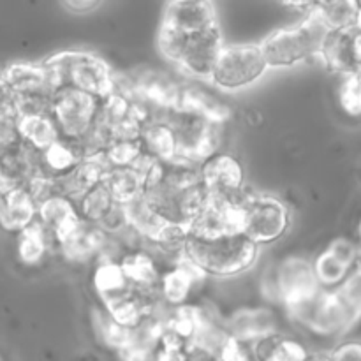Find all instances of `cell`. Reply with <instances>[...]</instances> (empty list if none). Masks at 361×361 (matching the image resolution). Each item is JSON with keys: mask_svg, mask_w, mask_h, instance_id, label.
<instances>
[{"mask_svg": "<svg viewBox=\"0 0 361 361\" xmlns=\"http://www.w3.org/2000/svg\"><path fill=\"white\" fill-rule=\"evenodd\" d=\"M176 109H183V111L204 116V118L221 123V126H224L231 118V109L224 102L219 101L215 95L208 94L203 88L192 87V85H182L180 102Z\"/></svg>", "mask_w": 361, "mask_h": 361, "instance_id": "26", "label": "cell"}, {"mask_svg": "<svg viewBox=\"0 0 361 361\" xmlns=\"http://www.w3.org/2000/svg\"><path fill=\"white\" fill-rule=\"evenodd\" d=\"M106 235L108 233L102 231L97 224L83 221L66 242L60 243L59 250L69 261H87L102 250L106 245Z\"/></svg>", "mask_w": 361, "mask_h": 361, "instance_id": "27", "label": "cell"}, {"mask_svg": "<svg viewBox=\"0 0 361 361\" xmlns=\"http://www.w3.org/2000/svg\"><path fill=\"white\" fill-rule=\"evenodd\" d=\"M102 183L111 194L113 201L118 204H127L143 196L145 173L136 166H109Z\"/></svg>", "mask_w": 361, "mask_h": 361, "instance_id": "23", "label": "cell"}, {"mask_svg": "<svg viewBox=\"0 0 361 361\" xmlns=\"http://www.w3.org/2000/svg\"><path fill=\"white\" fill-rule=\"evenodd\" d=\"M358 23H360V25H361V16H360V21H358Z\"/></svg>", "mask_w": 361, "mask_h": 361, "instance_id": "48", "label": "cell"}, {"mask_svg": "<svg viewBox=\"0 0 361 361\" xmlns=\"http://www.w3.org/2000/svg\"><path fill=\"white\" fill-rule=\"evenodd\" d=\"M331 361H361V342L348 341L328 353Z\"/></svg>", "mask_w": 361, "mask_h": 361, "instance_id": "40", "label": "cell"}, {"mask_svg": "<svg viewBox=\"0 0 361 361\" xmlns=\"http://www.w3.org/2000/svg\"><path fill=\"white\" fill-rule=\"evenodd\" d=\"M118 263L133 288L141 289V291L157 289L161 271H159L152 254L145 252V250H130V252L123 254Z\"/></svg>", "mask_w": 361, "mask_h": 361, "instance_id": "28", "label": "cell"}, {"mask_svg": "<svg viewBox=\"0 0 361 361\" xmlns=\"http://www.w3.org/2000/svg\"><path fill=\"white\" fill-rule=\"evenodd\" d=\"M268 69L270 66L264 59L261 44L256 42L224 44L219 51L208 81H212L221 90L235 92L256 83Z\"/></svg>", "mask_w": 361, "mask_h": 361, "instance_id": "8", "label": "cell"}, {"mask_svg": "<svg viewBox=\"0 0 361 361\" xmlns=\"http://www.w3.org/2000/svg\"><path fill=\"white\" fill-rule=\"evenodd\" d=\"M94 289L95 293H97L99 300H101L102 303H106L109 302V300L127 293L129 289H133V286L127 281L126 274H123L118 261L106 259L101 261V263L97 264V268H95Z\"/></svg>", "mask_w": 361, "mask_h": 361, "instance_id": "30", "label": "cell"}, {"mask_svg": "<svg viewBox=\"0 0 361 361\" xmlns=\"http://www.w3.org/2000/svg\"><path fill=\"white\" fill-rule=\"evenodd\" d=\"M111 166H129L143 154L140 137L137 140H111L102 148Z\"/></svg>", "mask_w": 361, "mask_h": 361, "instance_id": "35", "label": "cell"}, {"mask_svg": "<svg viewBox=\"0 0 361 361\" xmlns=\"http://www.w3.org/2000/svg\"><path fill=\"white\" fill-rule=\"evenodd\" d=\"M141 148L155 161H173L176 157V136L166 118H150L140 134Z\"/></svg>", "mask_w": 361, "mask_h": 361, "instance_id": "24", "label": "cell"}, {"mask_svg": "<svg viewBox=\"0 0 361 361\" xmlns=\"http://www.w3.org/2000/svg\"><path fill=\"white\" fill-rule=\"evenodd\" d=\"M312 268L317 282H319V286L323 289H337L351 275V271L355 270V268H349L348 264L337 259L328 249H324L312 261Z\"/></svg>", "mask_w": 361, "mask_h": 361, "instance_id": "33", "label": "cell"}, {"mask_svg": "<svg viewBox=\"0 0 361 361\" xmlns=\"http://www.w3.org/2000/svg\"><path fill=\"white\" fill-rule=\"evenodd\" d=\"M317 56L331 73L348 74L361 69V25L328 32Z\"/></svg>", "mask_w": 361, "mask_h": 361, "instance_id": "15", "label": "cell"}, {"mask_svg": "<svg viewBox=\"0 0 361 361\" xmlns=\"http://www.w3.org/2000/svg\"><path fill=\"white\" fill-rule=\"evenodd\" d=\"M321 2H324V0H314V6H316V4H321Z\"/></svg>", "mask_w": 361, "mask_h": 361, "instance_id": "46", "label": "cell"}, {"mask_svg": "<svg viewBox=\"0 0 361 361\" xmlns=\"http://www.w3.org/2000/svg\"><path fill=\"white\" fill-rule=\"evenodd\" d=\"M123 212H126L127 228L136 231L140 236L150 240L154 245L162 247V249L182 250L189 229L183 224H176L166 219L143 196L123 204Z\"/></svg>", "mask_w": 361, "mask_h": 361, "instance_id": "11", "label": "cell"}, {"mask_svg": "<svg viewBox=\"0 0 361 361\" xmlns=\"http://www.w3.org/2000/svg\"><path fill=\"white\" fill-rule=\"evenodd\" d=\"M277 353L286 361H305L310 355L309 349L302 342L296 341V338L284 337V335H281V338H279Z\"/></svg>", "mask_w": 361, "mask_h": 361, "instance_id": "38", "label": "cell"}, {"mask_svg": "<svg viewBox=\"0 0 361 361\" xmlns=\"http://www.w3.org/2000/svg\"><path fill=\"white\" fill-rule=\"evenodd\" d=\"M116 204L118 203L113 201L111 194L108 192V189H106L102 182L94 185L92 189H88L87 192L76 201V207L81 219L97 226L108 217L109 212H111Z\"/></svg>", "mask_w": 361, "mask_h": 361, "instance_id": "32", "label": "cell"}, {"mask_svg": "<svg viewBox=\"0 0 361 361\" xmlns=\"http://www.w3.org/2000/svg\"><path fill=\"white\" fill-rule=\"evenodd\" d=\"M37 221L48 231L56 247L66 242L83 222L76 203L59 192H49L37 200Z\"/></svg>", "mask_w": 361, "mask_h": 361, "instance_id": "16", "label": "cell"}, {"mask_svg": "<svg viewBox=\"0 0 361 361\" xmlns=\"http://www.w3.org/2000/svg\"><path fill=\"white\" fill-rule=\"evenodd\" d=\"M143 197L166 219L189 229L208 201L200 164L178 157L166 162L154 161L145 173Z\"/></svg>", "mask_w": 361, "mask_h": 361, "instance_id": "1", "label": "cell"}, {"mask_svg": "<svg viewBox=\"0 0 361 361\" xmlns=\"http://www.w3.org/2000/svg\"><path fill=\"white\" fill-rule=\"evenodd\" d=\"M18 136L32 150L42 152L60 137L55 122L48 111L16 115Z\"/></svg>", "mask_w": 361, "mask_h": 361, "instance_id": "25", "label": "cell"}, {"mask_svg": "<svg viewBox=\"0 0 361 361\" xmlns=\"http://www.w3.org/2000/svg\"><path fill=\"white\" fill-rule=\"evenodd\" d=\"M41 175L37 152L18 141L0 150V190L9 187L28 185Z\"/></svg>", "mask_w": 361, "mask_h": 361, "instance_id": "19", "label": "cell"}, {"mask_svg": "<svg viewBox=\"0 0 361 361\" xmlns=\"http://www.w3.org/2000/svg\"><path fill=\"white\" fill-rule=\"evenodd\" d=\"M200 176L208 196L235 200L243 196L245 171L235 155L217 150L200 162Z\"/></svg>", "mask_w": 361, "mask_h": 361, "instance_id": "13", "label": "cell"}, {"mask_svg": "<svg viewBox=\"0 0 361 361\" xmlns=\"http://www.w3.org/2000/svg\"><path fill=\"white\" fill-rule=\"evenodd\" d=\"M182 252L207 277H236L250 270L259 256V247L242 231L217 236L187 235Z\"/></svg>", "mask_w": 361, "mask_h": 361, "instance_id": "2", "label": "cell"}, {"mask_svg": "<svg viewBox=\"0 0 361 361\" xmlns=\"http://www.w3.org/2000/svg\"><path fill=\"white\" fill-rule=\"evenodd\" d=\"M226 330L231 337L252 344L267 335L279 334V319L270 309H243L224 321Z\"/></svg>", "mask_w": 361, "mask_h": 361, "instance_id": "21", "label": "cell"}, {"mask_svg": "<svg viewBox=\"0 0 361 361\" xmlns=\"http://www.w3.org/2000/svg\"><path fill=\"white\" fill-rule=\"evenodd\" d=\"M164 118L175 130L178 159L200 164L221 147V123L183 109H175Z\"/></svg>", "mask_w": 361, "mask_h": 361, "instance_id": "10", "label": "cell"}, {"mask_svg": "<svg viewBox=\"0 0 361 361\" xmlns=\"http://www.w3.org/2000/svg\"><path fill=\"white\" fill-rule=\"evenodd\" d=\"M51 238L48 231L42 228L41 222L35 219L27 228L20 229L16 233V252L18 257L27 267H37L44 261L49 247H51Z\"/></svg>", "mask_w": 361, "mask_h": 361, "instance_id": "29", "label": "cell"}, {"mask_svg": "<svg viewBox=\"0 0 361 361\" xmlns=\"http://www.w3.org/2000/svg\"><path fill=\"white\" fill-rule=\"evenodd\" d=\"M20 136H18L16 129V115H0V150L2 148L11 147V145L18 143Z\"/></svg>", "mask_w": 361, "mask_h": 361, "instance_id": "39", "label": "cell"}, {"mask_svg": "<svg viewBox=\"0 0 361 361\" xmlns=\"http://www.w3.org/2000/svg\"><path fill=\"white\" fill-rule=\"evenodd\" d=\"M224 46L219 25L183 39L175 56V66L196 80H210L219 51Z\"/></svg>", "mask_w": 361, "mask_h": 361, "instance_id": "12", "label": "cell"}, {"mask_svg": "<svg viewBox=\"0 0 361 361\" xmlns=\"http://www.w3.org/2000/svg\"><path fill=\"white\" fill-rule=\"evenodd\" d=\"M37 219V200L28 185L0 190V226L18 233Z\"/></svg>", "mask_w": 361, "mask_h": 361, "instance_id": "20", "label": "cell"}, {"mask_svg": "<svg viewBox=\"0 0 361 361\" xmlns=\"http://www.w3.org/2000/svg\"><path fill=\"white\" fill-rule=\"evenodd\" d=\"M109 161L106 159L104 152L95 150L85 154V157L63 175L49 178L53 192L67 196L76 203L88 189L102 182L106 171L109 169Z\"/></svg>", "mask_w": 361, "mask_h": 361, "instance_id": "17", "label": "cell"}, {"mask_svg": "<svg viewBox=\"0 0 361 361\" xmlns=\"http://www.w3.org/2000/svg\"><path fill=\"white\" fill-rule=\"evenodd\" d=\"M291 228V210L270 194L245 196L242 203V233L257 247L281 240Z\"/></svg>", "mask_w": 361, "mask_h": 361, "instance_id": "9", "label": "cell"}, {"mask_svg": "<svg viewBox=\"0 0 361 361\" xmlns=\"http://www.w3.org/2000/svg\"><path fill=\"white\" fill-rule=\"evenodd\" d=\"M85 154H88V150L83 143L59 137L48 148L37 152L39 168L44 176L55 178V176H60L73 169L85 157Z\"/></svg>", "mask_w": 361, "mask_h": 361, "instance_id": "22", "label": "cell"}, {"mask_svg": "<svg viewBox=\"0 0 361 361\" xmlns=\"http://www.w3.org/2000/svg\"><path fill=\"white\" fill-rule=\"evenodd\" d=\"M66 11L73 14H88L99 9L104 0H59Z\"/></svg>", "mask_w": 361, "mask_h": 361, "instance_id": "41", "label": "cell"}, {"mask_svg": "<svg viewBox=\"0 0 361 361\" xmlns=\"http://www.w3.org/2000/svg\"><path fill=\"white\" fill-rule=\"evenodd\" d=\"M305 361H331L328 353H316V355H309V358Z\"/></svg>", "mask_w": 361, "mask_h": 361, "instance_id": "44", "label": "cell"}, {"mask_svg": "<svg viewBox=\"0 0 361 361\" xmlns=\"http://www.w3.org/2000/svg\"><path fill=\"white\" fill-rule=\"evenodd\" d=\"M102 99L71 85H59L49 99V116L60 137L85 145L101 115ZM87 148V147H85Z\"/></svg>", "mask_w": 361, "mask_h": 361, "instance_id": "6", "label": "cell"}, {"mask_svg": "<svg viewBox=\"0 0 361 361\" xmlns=\"http://www.w3.org/2000/svg\"><path fill=\"white\" fill-rule=\"evenodd\" d=\"M55 87L71 85L104 99L115 90V74L102 56L83 49H66L42 60Z\"/></svg>", "mask_w": 361, "mask_h": 361, "instance_id": "4", "label": "cell"}, {"mask_svg": "<svg viewBox=\"0 0 361 361\" xmlns=\"http://www.w3.org/2000/svg\"><path fill=\"white\" fill-rule=\"evenodd\" d=\"M356 270H358V271H360V274H361V254H360V259H358V264H356Z\"/></svg>", "mask_w": 361, "mask_h": 361, "instance_id": "45", "label": "cell"}, {"mask_svg": "<svg viewBox=\"0 0 361 361\" xmlns=\"http://www.w3.org/2000/svg\"><path fill=\"white\" fill-rule=\"evenodd\" d=\"M155 361H192V358H190L189 349L159 345L155 351Z\"/></svg>", "mask_w": 361, "mask_h": 361, "instance_id": "42", "label": "cell"}, {"mask_svg": "<svg viewBox=\"0 0 361 361\" xmlns=\"http://www.w3.org/2000/svg\"><path fill=\"white\" fill-rule=\"evenodd\" d=\"M321 289L323 288L314 274L312 261L303 257H289L279 267L277 291L288 312L312 300Z\"/></svg>", "mask_w": 361, "mask_h": 361, "instance_id": "14", "label": "cell"}, {"mask_svg": "<svg viewBox=\"0 0 361 361\" xmlns=\"http://www.w3.org/2000/svg\"><path fill=\"white\" fill-rule=\"evenodd\" d=\"M212 361H254L252 351H250V344L238 341V338L229 335L228 341L221 348V351L215 355Z\"/></svg>", "mask_w": 361, "mask_h": 361, "instance_id": "37", "label": "cell"}, {"mask_svg": "<svg viewBox=\"0 0 361 361\" xmlns=\"http://www.w3.org/2000/svg\"><path fill=\"white\" fill-rule=\"evenodd\" d=\"M337 101L351 118H361V69L342 74L337 87Z\"/></svg>", "mask_w": 361, "mask_h": 361, "instance_id": "34", "label": "cell"}, {"mask_svg": "<svg viewBox=\"0 0 361 361\" xmlns=\"http://www.w3.org/2000/svg\"><path fill=\"white\" fill-rule=\"evenodd\" d=\"M284 7L293 11H300V13H309L314 7V0H279Z\"/></svg>", "mask_w": 361, "mask_h": 361, "instance_id": "43", "label": "cell"}, {"mask_svg": "<svg viewBox=\"0 0 361 361\" xmlns=\"http://www.w3.org/2000/svg\"><path fill=\"white\" fill-rule=\"evenodd\" d=\"M204 279H207V275L182 252L176 263L166 268L164 271H161L157 291L161 295L162 303L169 307V309L189 303V298L194 293V289Z\"/></svg>", "mask_w": 361, "mask_h": 361, "instance_id": "18", "label": "cell"}, {"mask_svg": "<svg viewBox=\"0 0 361 361\" xmlns=\"http://www.w3.org/2000/svg\"><path fill=\"white\" fill-rule=\"evenodd\" d=\"M0 80L13 97L16 115L48 111L55 81L44 62H16L0 73Z\"/></svg>", "mask_w": 361, "mask_h": 361, "instance_id": "7", "label": "cell"}, {"mask_svg": "<svg viewBox=\"0 0 361 361\" xmlns=\"http://www.w3.org/2000/svg\"><path fill=\"white\" fill-rule=\"evenodd\" d=\"M219 25L212 0H169L157 32V49L168 62H175L183 39Z\"/></svg>", "mask_w": 361, "mask_h": 361, "instance_id": "5", "label": "cell"}, {"mask_svg": "<svg viewBox=\"0 0 361 361\" xmlns=\"http://www.w3.org/2000/svg\"><path fill=\"white\" fill-rule=\"evenodd\" d=\"M326 25L317 16L316 9L303 14L302 20L289 27L279 28L259 42L270 67H293L316 56L328 35Z\"/></svg>", "mask_w": 361, "mask_h": 361, "instance_id": "3", "label": "cell"}, {"mask_svg": "<svg viewBox=\"0 0 361 361\" xmlns=\"http://www.w3.org/2000/svg\"><path fill=\"white\" fill-rule=\"evenodd\" d=\"M328 30L353 27L360 21L361 0H324L314 6Z\"/></svg>", "mask_w": 361, "mask_h": 361, "instance_id": "31", "label": "cell"}, {"mask_svg": "<svg viewBox=\"0 0 361 361\" xmlns=\"http://www.w3.org/2000/svg\"><path fill=\"white\" fill-rule=\"evenodd\" d=\"M331 254H334L337 259H341L342 263L348 264L349 268H356L361 254V245L360 243L353 242L349 238H335L330 245L326 247Z\"/></svg>", "mask_w": 361, "mask_h": 361, "instance_id": "36", "label": "cell"}, {"mask_svg": "<svg viewBox=\"0 0 361 361\" xmlns=\"http://www.w3.org/2000/svg\"><path fill=\"white\" fill-rule=\"evenodd\" d=\"M360 245H361V224H360Z\"/></svg>", "mask_w": 361, "mask_h": 361, "instance_id": "47", "label": "cell"}]
</instances>
